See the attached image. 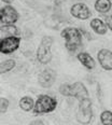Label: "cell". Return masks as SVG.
Masks as SVG:
<instances>
[{
    "instance_id": "7c38bea8",
    "label": "cell",
    "mask_w": 112,
    "mask_h": 125,
    "mask_svg": "<svg viewBox=\"0 0 112 125\" xmlns=\"http://www.w3.org/2000/svg\"><path fill=\"white\" fill-rule=\"evenodd\" d=\"M91 28L98 35H105L107 32V25L99 19H94L91 21Z\"/></svg>"
},
{
    "instance_id": "e0dca14e",
    "label": "cell",
    "mask_w": 112,
    "mask_h": 125,
    "mask_svg": "<svg viewBox=\"0 0 112 125\" xmlns=\"http://www.w3.org/2000/svg\"><path fill=\"white\" fill-rule=\"evenodd\" d=\"M100 122L102 125H112V112L110 110H105L101 112Z\"/></svg>"
},
{
    "instance_id": "52a82bcc",
    "label": "cell",
    "mask_w": 112,
    "mask_h": 125,
    "mask_svg": "<svg viewBox=\"0 0 112 125\" xmlns=\"http://www.w3.org/2000/svg\"><path fill=\"white\" fill-rule=\"evenodd\" d=\"M56 77H57V74L53 69H51V68L44 69L38 75V82L42 87L49 88L54 84Z\"/></svg>"
},
{
    "instance_id": "5b68a950",
    "label": "cell",
    "mask_w": 112,
    "mask_h": 125,
    "mask_svg": "<svg viewBox=\"0 0 112 125\" xmlns=\"http://www.w3.org/2000/svg\"><path fill=\"white\" fill-rule=\"evenodd\" d=\"M20 39L17 36H11V37H6L2 38L0 41V52L2 54H11L13 52H15L19 49L20 44Z\"/></svg>"
},
{
    "instance_id": "ac0fdd59",
    "label": "cell",
    "mask_w": 112,
    "mask_h": 125,
    "mask_svg": "<svg viewBox=\"0 0 112 125\" xmlns=\"http://www.w3.org/2000/svg\"><path fill=\"white\" fill-rule=\"evenodd\" d=\"M59 93L65 97H70V84L68 83H62L59 86Z\"/></svg>"
},
{
    "instance_id": "9a60e30c",
    "label": "cell",
    "mask_w": 112,
    "mask_h": 125,
    "mask_svg": "<svg viewBox=\"0 0 112 125\" xmlns=\"http://www.w3.org/2000/svg\"><path fill=\"white\" fill-rule=\"evenodd\" d=\"M0 33L1 36H7V37H11V36H19L20 35V31L17 29L16 26L14 25H4L1 26L0 28Z\"/></svg>"
},
{
    "instance_id": "8fae6325",
    "label": "cell",
    "mask_w": 112,
    "mask_h": 125,
    "mask_svg": "<svg viewBox=\"0 0 112 125\" xmlns=\"http://www.w3.org/2000/svg\"><path fill=\"white\" fill-rule=\"evenodd\" d=\"M78 59H79V62H81L86 69L92 70V69L95 68V65H96L95 59H94L88 53H86V52H83V53L78 54Z\"/></svg>"
},
{
    "instance_id": "277c9868",
    "label": "cell",
    "mask_w": 112,
    "mask_h": 125,
    "mask_svg": "<svg viewBox=\"0 0 112 125\" xmlns=\"http://www.w3.org/2000/svg\"><path fill=\"white\" fill-rule=\"evenodd\" d=\"M93 119V110H92V101L91 99H85L79 101V108L77 112V121L80 124L87 125L91 123Z\"/></svg>"
},
{
    "instance_id": "2e32d148",
    "label": "cell",
    "mask_w": 112,
    "mask_h": 125,
    "mask_svg": "<svg viewBox=\"0 0 112 125\" xmlns=\"http://www.w3.org/2000/svg\"><path fill=\"white\" fill-rule=\"evenodd\" d=\"M16 62H15L14 59H7V61L1 62L0 64V73L3 74L6 72H9L15 67Z\"/></svg>"
},
{
    "instance_id": "7a4b0ae2",
    "label": "cell",
    "mask_w": 112,
    "mask_h": 125,
    "mask_svg": "<svg viewBox=\"0 0 112 125\" xmlns=\"http://www.w3.org/2000/svg\"><path fill=\"white\" fill-rule=\"evenodd\" d=\"M57 100L54 97H51L49 95H40L38 97L37 101L35 103L33 113L35 114H43L50 113L56 109Z\"/></svg>"
},
{
    "instance_id": "8992f818",
    "label": "cell",
    "mask_w": 112,
    "mask_h": 125,
    "mask_svg": "<svg viewBox=\"0 0 112 125\" xmlns=\"http://www.w3.org/2000/svg\"><path fill=\"white\" fill-rule=\"evenodd\" d=\"M20 15L17 11L11 6H6L3 8H1L0 11V21L1 24L4 25H13L14 23L17 22Z\"/></svg>"
},
{
    "instance_id": "44dd1931",
    "label": "cell",
    "mask_w": 112,
    "mask_h": 125,
    "mask_svg": "<svg viewBox=\"0 0 112 125\" xmlns=\"http://www.w3.org/2000/svg\"><path fill=\"white\" fill-rule=\"evenodd\" d=\"M2 2H7V3H11L12 1H14V0H1Z\"/></svg>"
},
{
    "instance_id": "3957f363",
    "label": "cell",
    "mask_w": 112,
    "mask_h": 125,
    "mask_svg": "<svg viewBox=\"0 0 112 125\" xmlns=\"http://www.w3.org/2000/svg\"><path fill=\"white\" fill-rule=\"evenodd\" d=\"M52 44H53V38L52 37L46 36V37H43V39L41 40L40 45L38 46L37 50V58L41 64L46 65L52 61Z\"/></svg>"
},
{
    "instance_id": "9c48e42d",
    "label": "cell",
    "mask_w": 112,
    "mask_h": 125,
    "mask_svg": "<svg viewBox=\"0 0 112 125\" xmlns=\"http://www.w3.org/2000/svg\"><path fill=\"white\" fill-rule=\"evenodd\" d=\"M70 13L73 17L78 20H87L91 17L92 12H91L90 8L84 3H75L71 7L70 9Z\"/></svg>"
},
{
    "instance_id": "30bf717a",
    "label": "cell",
    "mask_w": 112,
    "mask_h": 125,
    "mask_svg": "<svg viewBox=\"0 0 112 125\" xmlns=\"http://www.w3.org/2000/svg\"><path fill=\"white\" fill-rule=\"evenodd\" d=\"M97 58L102 69L107 71L112 70V51L108 49H101L97 54Z\"/></svg>"
},
{
    "instance_id": "6da1fadb",
    "label": "cell",
    "mask_w": 112,
    "mask_h": 125,
    "mask_svg": "<svg viewBox=\"0 0 112 125\" xmlns=\"http://www.w3.org/2000/svg\"><path fill=\"white\" fill-rule=\"evenodd\" d=\"M61 36L65 39V45L70 52H74L82 45V33L78 28L67 27L61 32Z\"/></svg>"
},
{
    "instance_id": "ba28073f",
    "label": "cell",
    "mask_w": 112,
    "mask_h": 125,
    "mask_svg": "<svg viewBox=\"0 0 112 125\" xmlns=\"http://www.w3.org/2000/svg\"><path fill=\"white\" fill-rule=\"evenodd\" d=\"M70 97H74L79 101L85 100L90 98L87 88L82 82H75L73 84H70Z\"/></svg>"
},
{
    "instance_id": "ffe728a7",
    "label": "cell",
    "mask_w": 112,
    "mask_h": 125,
    "mask_svg": "<svg viewBox=\"0 0 112 125\" xmlns=\"http://www.w3.org/2000/svg\"><path fill=\"white\" fill-rule=\"evenodd\" d=\"M106 24H107V27L112 31V15H110V16H108L106 19Z\"/></svg>"
},
{
    "instance_id": "5bb4252c",
    "label": "cell",
    "mask_w": 112,
    "mask_h": 125,
    "mask_svg": "<svg viewBox=\"0 0 112 125\" xmlns=\"http://www.w3.org/2000/svg\"><path fill=\"white\" fill-rule=\"evenodd\" d=\"M111 1L110 0H96L95 2V10L98 13H107L111 9Z\"/></svg>"
},
{
    "instance_id": "7402d4cb",
    "label": "cell",
    "mask_w": 112,
    "mask_h": 125,
    "mask_svg": "<svg viewBox=\"0 0 112 125\" xmlns=\"http://www.w3.org/2000/svg\"><path fill=\"white\" fill-rule=\"evenodd\" d=\"M33 125H44L42 122H36V124H33Z\"/></svg>"
},
{
    "instance_id": "4fadbf2b",
    "label": "cell",
    "mask_w": 112,
    "mask_h": 125,
    "mask_svg": "<svg viewBox=\"0 0 112 125\" xmlns=\"http://www.w3.org/2000/svg\"><path fill=\"white\" fill-rule=\"evenodd\" d=\"M19 106L22 110L28 112V111H30V110H33V108H35V101H33V99L31 97H29V96H24V97H22L20 99Z\"/></svg>"
},
{
    "instance_id": "d6986e66",
    "label": "cell",
    "mask_w": 112,
    "mask_h": 125,
    "mask_svg": "<svg viewBox=\"0 0 112 125\" xmlns=\"http://www.w3.org/2000/svg\"><path fill=\"white\" fill-rule=\"evenodd\" d=\"M8 107H9V100L4 97L0 98V112L1 114H4L8 110Z\"/></svg>"
}]
</instances>
